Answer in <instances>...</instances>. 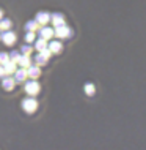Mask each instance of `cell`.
<instances>
[{"label": "cell", "instance_id": "obj_24", "mask_svg": "<svg viewBox=\"0 0 146 150\" xmlns=\"http://www.w3.org/2000/svg\"><path fill=\"white\" fill-rule=\"evenodd\" d=\"M2 18H3V10L0 8V19H2Z\"/></svg>", "mask_w": 146, "mask_h": 150}, {"label": "cell", "instance_id": "obj_8", "mask_svg": "<svg viewBox=\"0 0 146 150\" xmlns=\"http://www.w3.org/2000/svg\"><path fill=\"white\" fill-rule=\"evenodd\" d=\"M47 47L50 49V52L52 54H58L60 51L63 49V44H61V41H55V40H49V43H47Z\"/></svg>", "mask_w": 146, "mask_h": 150}, {"label": "cell", "instance_id": "obj_20", "mask_svg": "<svg viewBox=\"0 0 146 150\" xmlns=\"http://www.w3.org/2000/svg\"><path fill=\"white\" fill-rule=\"evenodd\" d=\"M24 40H25V43H33L35 40H36V33H35V32H31V30H27Z\"/></svg>", "mask_w": 146, "mask_h": 150}, {"label": "cell", "instance_id": "obj_1", "mask_svg": "<svg viewBox=\"0 0 146 150\" xmlns=\"http://www.w3.org/2000/svg\"><path fill=\"white\" fill-rule=\"evenodd\" d=\"M24 90H25L27 95L36 96L39 93V90H41V86H39V82L36 79H30V78H28V81H24Z\"/></svg>", "mask_w": 146, "mask_h": 150}, {"label": "cell", "instance_id": "obj_14", "mask_svg": "<svg viewBox=\"0 0 146 150\" xmlns=\"http://www.w3.org/2000/svg\"><path fill=\"white\" fill-rule=\"evenodd\" d=\"M19 67H22V68H28L31 65V59H30V55H25V54H22L21 55V59H19V62H17Z\"/></svg>", "mask_w": 146, "mask_h": 150}, {"label": "cell", "instance_id": "obj_18", "mask_svg": "<svg viewBox=\"0 0 146 150\" xmlns=\"http://www.w3.org/2000/svg\"><path fill=\"white\" fill-rule=\"evenodd\" d=\"M35 63L38 65V67H43V65L47 63V57H46V55H43L41 52H38V54L35 55Z\"/></svg>", "mask_w": 146, "mask_h": 150}, {"label": "cell", "instance_id": "obj_2", "mask_svg": "<svg viewBox=\"0 0 146 150\" xmlns=\"http://www.w3.org/2000/svg\"><path fill=\"white\" fill-rule=\"evenodd\" d=\"M21 104H22V109L27 114H33L36 109H38V101L35 100V96H30V95H28V98H24Z\"/></svg>", "mask_w": 146, "mask_h": 150}, {"label": "cell", "instance_id": "obj_4", "mask_svg": "<svg viewBox=\"0 0 146 150\" xmlns=\"http://www.w3.org/2000/svg\"><path fill=\"white\" fill-rule=\"evenodd\" d=\"M16 33L13 30H2L0 32V41H3L6 44V46H13V44L16 43Z\"/></svg>", "mask_w": 146, "mask_h": 150}, {"label": "cell", "instance_id": "obj_19", "mask_svg": "<svg viewBox=\"0 0 146 150\" xmlns=\"http://www.w3.org/2000/svg\"><path fill=\"white\" fill-rule=\"evenodd\" d=\"M21 52L25 55H30L31 52H33V46H31V43H24L21 46Z\"/></svg>", "mask_w": 146, "mask_h": 150}, {"label": "cell", "instance_id": "obj_10", "mask_svg": "<svg viewBox=\"0 0 146 150\" xmlns=\"http://www.w3.org/2000/svg\"><path fill=\"white\" fill-rule=\"evenodd\" d=\"M38 30H39V36H43V38H46L47 41L52 38V36H54V29H50V27H47V24H46V25H43V27H39Z\"/></svg>", "mask_w": 146, "mask_h": 150}, {"label": "cell", "instance_id": "obj_22", "mask_svg": "<svg viewBox=\"0 0 146 150\" xmlns=\"http://www.w3.org/2000/svg\"><path fill=\"white\" fill-rule=\"evenodd\" d=\"M10 60V54L8 52H0V65H5Z\"/></svg>", "mask_w": 146, "mask_h": 150}, {"label": "cell", "instance_id": "obj_7", "mask_svg": "<svg viewBox=\"0 0 146 150\" xmlns=\"http://www.w3.org/2000/svg\"><path fill=\"white\" fill-rule=\"evenodd\" d=\"M35 19L39 25H46L47 22H50V13H47V11H38Z\"/></svg>", "mask_w": 146, "mask_h": 150}, {"label": "cell", "instance_id": "obj_9", "mask_svg": "<svg viewBox=\"0 0 146 150\" xmlns=\"http://www.w3.org/2000/svg\"><path fill=\"white\" fill-rule=\"evenodd\" d=\"M13 78H14V81L16 82H24V81L27 79V68H17V70H16L14 73H13Z\"/></svg>", "mask_w": 146, "mask_h": 150}, {"label": "cell", "instance_id": "obj_17", "mask_svg": "<svg viewBox=\"0 0 146 150\" xmlns=\"http://www.w3.org/2000/svg\"><path fill=\"white\" fill-rule=\"evenodd\" d=\"M83 90H85V95H88V96H93L96 93V87H94V84H91V82H87L83 86Z\"/></svg>", "mask_w": 146, "mask_h": 150}, {"label": "cell", "instance_id": "obj_15", "mask_svg": "<svg viewBox=\"0 0 146 150\" xmlns=\"http://www.w3.org/2000/svg\"><path fill=\"white\" fill-rule=\"evenodd\" d=\"M11 27H13V21L8 18H2L0 19V32L2 30H10Z\"/></svg>", "mask_w": 146, "mask_h": 150}, {"label": "cell", "instance_id": "obj_16", "mask_svg": "<svg viewBox=\"0 0 146 150\" xmlns=\"http://www.w3.org/2000/svg\"><path fill=\"white\" fill-rule=\"evenodd\" d=\"M24 29H25V30H31V32H36V30L39 29V24L36 22V19H31V21H27V22H25Z\"/></svg>", "mask_w": 146, "mask_h": 150}, {"label": "cell", "instance_id": "obj_12", "mask_svg": "<svg viewBox=\"0 0 146 150\" xmlns=\"http://www.w3.org/2000/svg\"><path fill=\"white\" fill-rule=\"evenodd\" d=\"M3 68H5V73H6V74H13V73L17 70V63L13 62V60H8V62L3 65Z\"/></svg>", "mask_w": 146, "mask_h": 150}, {"label": "cell", "instance_id": "obj_6", "mask_svg": "<svg viewBox=\"0 0 146 150\" xmlns=\"http://www.w3.org/2000/svg\"><path fill=\"white\" fill-rule=\"evenodd\" d=\"M39 76H41V68L38 67V65H33L31 63L30 67L27 68V78H30V79H38Z\"/></svg>", "mask_w": 146, "mask_h": 150}, {"label": "cell", "instance_id": "obj_3", "mask_svg": "<svg viewBox=\"0 0 146 150\" xmlns=\"http://www.w3.org/2000/svg\"><path fill=\"white\" fill-rule=\"evenodd\" d=\"M54 35L60 40H66V38H69V36H72V29L68 27L66 24H61V25H57L54 29Z\"/></svg>", "mask_w": 146, "mask_h": 150}, {"label": "cell", "instance_id": "obj_13", "mask_svg": "<svg viewBox=\"0 0 146 150\" xmlns=\"http://www.w3.org/2000/svg\"><path fill=\"white\" fill-rule=\"evenodd\" d=\"M44 47H47V40L43 38V36H38L35 40V49L36 51H43Z\"/></svg>", "mask_w": 146, "mask_h": 150}, {"label": "cell", "instance_id": "obj_23", "mask_svg": "<svg viewBox=\"0 0 146 150\" xmlns=\"http://www.w3.org/2000/svg\"><path fill=\"white\" fill-rule=\"evenodd\" d=\"M5 74H6V73H5V68H3V65H0V79H2Z\"/></svg>", "mask_w": 146, "mask_h": 150}, {"label": "cell", "instance_id": "obj_21", "mask_svg": "<svg viewBox=\"0 0 146 150\" xmlns=\"http://www.w3.org/2000/svg\"><path fill=\"white\" fill-rule=\"evenodd\" d=\"M21 55H22L21 51H13V52H10V60H13V62L17 63L19 59H21Z\"/></svg>", "mask_w": 146, "mask_h": 150}, {"label": "cell", "instance_id": "obj_11", "mask_svg": "<svg viewBox=\"0 0 146 150\" xmlns=\"http://www.w3.org/2000/svg\"><path fill=\"white\" fill-rule=\"evenodd\" d=\"M50 22L54 24V27L61 25V24H64V16H63L61 13H54V14H50Z\"/></svg>", "mask_w": 146, "mask_h": 150}, {"label": "cell", "instance_id": "obj_5", "mask_svg": "<svg viewBox=\"0 0 146 150\" xmlns=\"http://www.w3.org/2000/svg\"><path fill=\"white\" fill-rule=\"evenodd\" d=\"M14 86H16V81H14V78L13 76H10V74H5L2 78V87L5 88V90H8V92H11L14 88Z\"/></svg>", "mask_w": 146, "mask_h": 150}]
</instances>
